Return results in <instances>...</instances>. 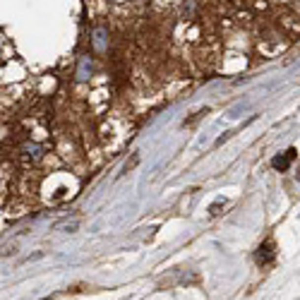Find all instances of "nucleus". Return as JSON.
I'll use <instances>...</instances> for the list:
<instances>
[{
    "instance_id": "obj_7",
    "label": "nucleus",
    "mask_w": 300,
    "mask_h": 300,
    "mask_svg": "<svg viewBox=\"0 0 300 300\" xmlns=\"http://www.w3.org/2000/svg\"><path fill=\"white\" fill-rule=\"evenodd\" d=\"M41 300H51V298H41Z\"/></svg>"
},
{
    "instance_id": "obj_5",
    "label": "nucleus",
    "mask_w": 300,
    "mask_h": 300,
    "mask_svg": "<svg viewBox=\"0 0 300 300\" xmlns=\"http://www.w3.org/2000/svg\"><path fill=\"white\" fill-rule=\"evenodd\" d=\"M192 12H195V0H188V2L183 5V17L185 19L192 17Z\"/></svg>"
},
{
    "instance_id": "obj_2",
    "label": "nucleus",
    "mask_w": 300,
    "mask_h": 300,
    "mask_svg": "<svg viewBox=\"0 0 300 300\" xmlns=\"http://www.w3.org/2000/svg\"><path fill=\"white\" fill-rule=\"evenodd\" d=\"M92 43H94V48L99 53H103L108 48V29L106 27H96L94 34H92Z\"/></svg>"
},
{
    "instance_id": "obj_3",
    "label": "nucleus",
    "mask_w": 300,
    "mask_h": 300,
    "mask_svg": "<svg viewBox=\"0 0 300 300\" xmlns=\"http://www.w3.org/2000/svg\"><path fill=\"white\" fill-rule=\"evenodd\" d=\"M296 159V149H288L286 154H281V156H276L274 161H271V166L276 170H286L288 166H291V161Z\"/></svg>"
},
{
    "instance_id": "obj_6",
    "label": "nucleus",
    "mask_w": 300,
    "mask_h": 300,
    "mask_svg": "<svg viewBox=\"0 0 300 300\" xmlns=\"http://www.w3.org/2000/svg\"><path fill=\"white\" fill-rule=\"evenodd\" d=\"M298 180H300V166H298Z\"/></svg>"
},
{
    "instance_id": "obj_1",
    "label": "nucleus",
    "mask_w": 300,
    "mask_h": 300,
    "mask_svg": "<svg viewBox=\"0 0 300 300\" xmlns=\"http://www.w3.org/2000/svg\"><path fill=\"white\" fill-rule=\"evenodd\" d=\"M274 257H276V252H274V243H271V240H267L264 245H260V250H257V264H260V267L271 264Z\"/></svg>"
},
{
    "instance_id": "obj_4",
    "label": "nucleus",
    "mask_w": 300,
    "mask_h": 300,
    "mask_svg": "<svg viewBox=\"0 0 300 300\" xmlns=\"http://www.w3.org/2000/svg\"><path fill=\"white\" fill-rule=\"evenodd\" d=\"M89 75H92V60L87 56H82L79 58V67H77V79L79 82H87Z\"/></svg>"
}]
</instances>
